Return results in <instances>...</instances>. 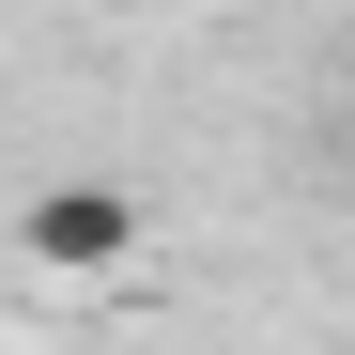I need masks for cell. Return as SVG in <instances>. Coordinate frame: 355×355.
Here are the masks:
<instances>
[{
  "label": "cell",
  "mask_w": 355,
  "mask_h": 355,
  "mask_svg": "<svg viewBox=\"0 0 355 355\" xmlns=\"http://www.w3.org/2000/svg\"><path fill=\"white\" fill-rule=\"evenodd\" d=\"M16 248H31L46 278H124V263L155 248V216H139L124 186H31V201H16Z\"/></svg>",
  "instance_id": "cell-1"
}]
</instances>
